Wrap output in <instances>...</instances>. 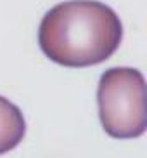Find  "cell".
I'll return each instance as SVG.
<instances>
[{
	"label": "cell",
	"mask_w": 147,
	"mask_h": 158,
	"mask_svg": "<svg viewBox=\"0 0 147 158\" xmlns=\"http://www.w3.org/2000/svg\"><path fill=\"white\" fill-rule=\"evenodd\" d=\"M123 24L109 5L69 0L52 7L40 23L38 44L54 63L85 68L109 59L121 44Z\"/></svg>",
	"instance_id": "1"
},
{
	"label": "cell",
	"mask_w": 147,
	"mask_h": 158,
	"mask_svg": "<svg viewBox=\"0 0 147 158\" xmlns=\"http://www.w3.org/2000/svg\"><path fill=\"white\" fill-rule=\"evenodd\" d=\"M99 118L116 139L140 137L147 129L145 80L135 68H111L97 87Z\"/></svg>",
	"instance_id": "2"
},
{
	"label": "cell",
	"mask_w": 147,
	"mask_h": 158,
	"mask_svg": "<svg viewBox=\"0 0 147 158\" xmlns=\"http://www.w3.org/2000/svg\"><path fill=\"white\" fill-rule=\"evenodd\" d=\"M26 134L23 111L14 102L0 96V155L14 149Z\"/></svg>",
	"instance_id": "3"
}]
</instances>
